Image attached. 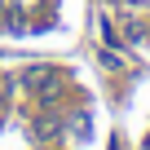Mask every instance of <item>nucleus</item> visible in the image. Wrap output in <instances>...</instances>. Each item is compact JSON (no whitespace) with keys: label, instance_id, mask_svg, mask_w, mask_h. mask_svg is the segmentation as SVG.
I'll use <instances>...</instances> for the list:
<instances>
[{"label":"nucleus","instance_id":"nucleus-1","mask_svg":"<svg viewBox=\"0 0 150 150\" xmlns=\"http://www.w3.org/2000/svg\"><path fill=\"white\" fill-rule=\"evenodd\" d=\"M0 106H5V93H0Z\"/></svg>","mask_w":150,"mask_h":150}]
</instances>
